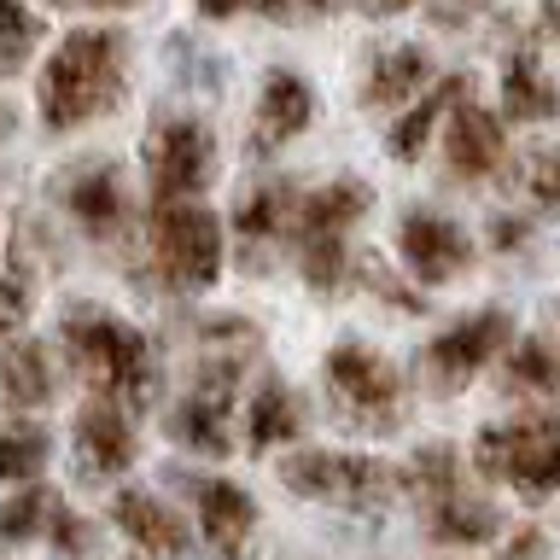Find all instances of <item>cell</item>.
I'll use <instances>...</instances> for the list:
<instances>
[{
    "instance_id": "obj_27",
    "label": "cell",
    "mask_w": 560,
    "mask_h": 560,
    "mask_svg": "<svg viewBox=\"0 0 560 560\" xmlns=\"http://www.w3.org/2000/svg\"><path fill=\"white\" fill-rule=\"evenodd\" d=\"M59 514H65L59 490L24 485L12 502H0V542H35V537H52Z\"/></svg>"
},
{
    "instance_id": "obj_25",
    "label": "cell",
    "mask_w": 560,
    "mask_h": 560,
    "mask_svg": "<svg viewBox=\"0 0 560 560\" xmlns=\"http://www.w3.org/2000/svg\"><path fill=\"white\" fill-rule=\"evenodd\" d=\"M502 392L508 397H555L560 392V350L549 339H514L502 362Z\"/></svg>"
},
{
    "instance_id": "obj_24",
    "label": "cell",
    "mask_w": 560,
    "mask_h": 560,
    "mask_svg": "<svg viewBox=\"0 0 560 560\" xmlns=\"http://www.w3.org/2000/svg\"><path fill=\"white\" fill-rule=\"evenodd\" d=\"M298 205H304V199H298L292 182H262L252 199L234 210V240H245V245L280 240L287 228H298Z\"/></svg>"
},
{
    "instance_id": "obj_7",
    "label": "cell",
    "mask_w": 560,
    "mask_h": 560,
    "mask_svg": "<svg viewBox=\"0 0 560 560\" xmlns=\"http://www.w3.org/2000/svg\"><path fill=\"white\" fill-rule=\"evenodd\" d=\"M245 357L252 350L240 345H217V357L199 368V380L187 385V397L170 409V438L199 455H228L234 450V432H228V415H234V385L245 374Z\"/></svg>"
},
{
    "instance_id": "obj_19",
    "label": "cell",
    "mask_w": 560,
    "mask_h": 560,
    "mask_svg": "<svg viewBox=\"0 0 560 560\" xmlns=\"http://www.w3.org/2000/svg\"><path fill=\"white\" fill-rule=\"evenodd\" d=\"M462 94H472V77H438L427 94L402 105V117L385 129V152H392L397 164H420V152H427L432 129L450 117V105L462 100Z\"/></svg>"
},
{
    "instance_id": "obj_10",
    "label": "cell",
    "mask_w": 560,
    "mask_h": 560,
    "mask_svg": "<svg viewBox=\"0 0 560 560\" xmlns=\"http://www.w3.org/2000/svg\"><path fill=\"white\" fill-rule=\"evenodd\" d=\"M397 262L409 269V280H420V287H444V280L472 269V240L455 217H444V210L409 205L397 217Z\"/></svg>"
},
{
    "instance_id": "obj_35",
    "label": "cell",
    "mask_w": 560,
    "mask_h": 560,
    "mask_svg": "<svg viewBox=\"0 0 560 560\" xmlns=\"http://www.w3.org/2000/svg\"><path fill=\"white\" fill-rule=\"evenodd\" d=\"M525 234H532V222H525V217H497V222H490V240H497V252H520Z\"/></svg>"
},
{
    "instance_id": "obj_2",
    "label": "cell",
    "mask_w": 560,
    "mask_h": 560,
    "mask_svg": "<svg viewBox=\"0 0 560 560\" xmlns=\"http://www.w3.org/2000/svg\"><path fill=\"white\" fill-rule=\"evenodd\" d=\"M59 339H65L70 368L94 385V397H112L129 415L158 402V385H164L158 350H152L147 332L129 327L122 315L100 310V304H70L65 322H59Z\"/></svg>"
},
{
    "instance_id": "obj_16",
    "label": "cell",
    "mask_w": 560,
    "mask_h": 560,
    "mask_svg": "<svg viewBox=\"0 0 560 560\" xmlns=\"http://www.w3.org/2000/svg\"><path fill=\"white\" fill-rule=\"evenodd\" d=\"M432 82H438L432 52L420 47V42H397V47L374 52V65H368V77H362V112H397V105H409V100L427 94Z\"/></svg>"
},
{
    "instance_id": "obj_38",
    "label": "cell",
    "mask_w": 560,
    "mask_h": 560,
    "mask_svg": "<svg viewBox=\"0 0 560 560\" xmlns=\"http://www.w3.org/2000/svg\"><path fill=\"white\" fill-rule=\"evenodd\" d=\"M537 35L560 42V0H542V7H537Z\"/></svg>"
},
{
    "instance_id": "obj_13",
    "label": "cell",
    "mask_w": 560,
    "mask_h": 560,
    "mask_svg": "<svg viewBox=\"0 0 560 560\" xmlns=\"http://www.w3.org/2000/svg\"><path fill=\"white\" fill-rule=\"evenodd\" d=\"M310 122H315V88L287 65L262 70L257 117H252V158H275L280 147H292Z\"/></svg>"
},
{
    "instance_id": "obj_34",
    "label": "cell",
    "mask_w": 560,
    "mask_h": 560,
    "mask_svg": "<svg viewBox=\"0 0 560 560\" xmlns=\"http://www.w3.org/2000/svg\"><path fill=\"white\" fill-rule=\"evenodd\" d=\"M357 275L368 280V287H380V298H392V304H397V310H427V298H420V292H402V287H397V280H392V275H385V269H380V262H362V269H357Z\"/></svg>"
},
{
    "instance_id": "obj_31",
    "label": "cell",
    "mask_w": 560,
    "mask_h": 560,
    "mask_svg": "<svg viewBox=\"0 0 560 560\" xmlns=\"http://www.w3.org/2000/svg\"><path fill=\"white\" fill-rule=\"evenodd\" d=\"M35 42H42V12L24 0H0V77L30 65Z\"/></svg>"
},
{
    "instance_id": "obj_14",
    "label": "cell",
    "mask_w": 560,
    "mask_h": 560,
    "mask_svg": "<svg viewBox=\"0 0 560 560\" xmlns=\"http://www.w3.org/2000/svg\"><path fill=\"white\" fill-rule=\"evenodd\" d=\"M192 514L217 560H245L252 555V532H257V502L252 490L234 479H192Z\"/></svg>"
},
{
    "instance_id": "obj_39",
    "label": "cell",
    "mask_w": 560,
    "mask_h": 560,
    "mask_svg": "<svg viewBox=\"0 0 560 560\" xmlns=\"http://www.w3.org/2000/svg\"><path fill=\"white\" fill-rule=\"evenodd\" d=\"M415 0H362V12L368 18H397V12H409Z\"/></svg>"
},
{
    "instance_id": "obj_20",
    "label": "cell",
    "mask_w": 560,
    "mask_h": 560,
    "mask_svg": "<svg viewBox=\"0 0 560 560\" xmlns=\"http://www.w3.org/2000/svg\"><path fill=\"white\" fill-rule=\"evenodd\" d=\"M420 520H427V537L444 542V549H479V542H490L502 532V514L485 497H467V485L450 490V497H438V502H427Z\"/></svg>"
},
{
    "instance_id": "obj_9",
    "label": "cell",
    "mask_w": 560,
    "mask_h": 560,
    "mask_svg": "<svg viewBox=\"0 0 560 560\" xmlns=\"http://www.w3.org/2000/svg\"><path fill=\"white\" fill-rule=\"evenodd\" d=\"M514 345V315L508 310H472L462 322H450L438 339L420 350V374L432 380V392H462L472 374H485L502 350Z\"/></svg>"
},
{
    "instance_id": "obj_29",
    "label": "cell",
    "mask_w": 560,
    "mask_h": 560,
    "mask_svg": "<svg viewBox=\"0 0 560 560\" xmlns=\"http://www.w3.org/2000/svg\"><path fill=\"white\" fill-rule=\"evenodd\" d=\"M47 432L18 420V427H0V485H30L35 472L47 467Z\"/></svg>"
},
{
    "instance_id": "obj_3",
    "label": "cell",
    "mask_w": 560,
    "mask_h": 560,
    "mask_svg": "<svg viewBox=\"0 0 560 560\" xmlns=\"http://www.w3.org/2000/svg\"><path fill=\"white\" fill-rule=\"evenodd\" d=\"M222 222L217 210H205L199 199H182V205H152L147 217V275L152 287L164 292H210L222 275Z\"/></svg>"
},
{
    "instance_id": "obj_18",
    "label": "cell",
    "mask_w": 560,
    "mask_h": 560,
    "mask_svg": "<svg viewBox=\"0 0 560 560\" xmlns=\"http://www.w3.org/2000/svg\"><path fill=\"white\" fill-rule=\"evenodd\" d=\"M497 105L514 129H532V122H555L560 117V82L549 77V65L537 59L532 47L508 52L502 59V77H497Z\"/></svg>"
},
{
    "instance_id": "obj_36",
    "label": "cell",
    "mask_w": 560,
    "mask_h": 560,
    "mask_svg": "<svg viewBox=\"0 0 560 560\" xmlns=\"http://www.w3.org/2000/svg\"><path fill=\"white\" fill-rule=\"evenodd\" d=\"M192 7H199V18H210V24H228V18L252 12L257 0H192Z\"/></svg>"
},
{
    "instance_id": "obj_41",
    "label": "cell",
    "mask_w": 560,
    "mask_h": 560,
    "mask_svg": "<svg viewBox=\"0 0 560 560\" xmlns=\"http://www.w3.org/2000/svg\"><path fill=\"white\" fill-rule=\"evenodd\" d=\"M7 135H12V112L0 105V140H7Z\"/></svg>"
},
{
    "instance_id": "obj_5",
    "label": "cell",
    "mask_w": 560,
    "mask_h": 560,
    "mask_svg": "<svg viewBox=\"0 0 560 560\" xmlns=\"http://www.w3.org/2000/svg\"><path fill=\"white\" fill-rule=\"evenodd\" d=\"M280 485L310 502L350 508V514H380L397 497L402 472L374 462V455H357V450H298L280 462Z\"/></svg>"
},
{
    "instance_id": "obj_37",
    "label": "cell",
    "mask_w": 560,
    "mask_h": 560,
    "mask_svg": "<svg viewBox=\"0 0 560 560\" xmlns=\"http://www.w3.org/2000/svg\"><path fill=\"white\" fill-rule=\"evenodd\" d=\"M502 560H542V532H520L514 542H508Z\"/></svg>"
},
{
    "instance_id": "obj_26",
    "label": "cell",
    "mask_w": 560,
    "mask_h": 560,
    "mask_svg": "<svg viewBox=\"0 0 560 560\" xmlns=\"http://www.w3.org/2000/svg\"><path fill=\"white\" fill-rule=\"evenodd\" d=\"M298 275H304V287L315 298H339L350 287V275H357L345 234H298Z\"/></svg>"
},
{
    "instance_id": "obj_12",
    "label": "cell",
    "mask_w": 560,
    "mask_h": 560,
    "mask_svg": "<svg viewBox=\"0 0 560 560\" xmlns=\"http://www.w3.org/2000/svg\"><path fill=\"white\" fill-rule=\"evenodd\" d=\"M59 199L70 210V222L82 228L88 240H100V245H112L129 234V222H135V199H129V182H122V170L117 164H77L65 175V187H59Z\"/></svg>"
},
{
    "instance_id": "obj_8",
    "label": "cell",
    "mask_w": 560,
    "mask_h": 560,
    "mask_svg": "<svg viewBox=\"0 0 560 560\" xmlns=\"http://www.w3.org/2000/svg\"><path fill=\"white\" fill-rule=\"evenodd\" d=\"M327 392L357 427H374V432H392L402 415V374L374 345H357V339L327 350Z\"/></svg>"
},
{
    "instance_id": "obj_11",
    "label": "cell",
    "mask_w": 560,
    "mask_h": 560,
    "mask_svg": "<svg viewBox=\"0 0 560 560\" xmlns=\"http://www.w3.org/2000/svg\"><path fill=\"white\" fill-rule=\"evenodd\" d=\"M444 170H450V182H490V175H502L508 170V117L462 94L450 105Z\"/></svg>"
},
{
    "instance_id": "obj_30",
    "label": "cell",
    "mask_w": 560,
    "mask_h": 560,
    "mask_svg": "<svg viewBox=\"0 0 560 560\" xmlns=\"http://www.w3.org/2000/svg\"><path fill=\"white\" fill-rule=\"evenodd\" d=\"M520 187H525V199H532L537 217H560V140L525 147V158H520Z\"/></svg>"
},
{
    "instance_id": "obj_32",
    "label": "cell",
    "mask_w": 560,
    "mask_h": 560,
    "mask_svg": "<svg viewBox=\"0 0 560 560\" xmlns=\"http://www.w3.org/2000/svg\"><path fill=\"white\" fill-rule=\"evenodd\" d=\"M30 310H35L30 280L0 275V339H18V332H24V322H30Z\"/></svg>"
},
{
    "instance_id": "obj_28",
    "label": "cell",
    "mask_w": 560,
    "mask_h": 560,
    "mask_svg": "<svg viewBox=\"0 0 560 560\" xmlns=\"http://www.w3.org/2000/svg\"><path fill=\"white\" fill-rule=\"evenodd\" d=\"M402 490L415 497V508H427L438 497H450V490H462V455H455V444L415 450L409 467H402Z\"/></svg>"
},
{
    "instance_id": "obj_15",
    "label": "cell",
    "mask_w": 560,
    "mask_h": 560,
    "mask_svg": "<svg viewBox=\"0 0 560 560\" xmlns=\"http://www.w3.org/2000/svg\"><path fill=\"white\" fill-rule=\"evenodd\" d=\"M140 438L129 427V409L112 397H88L77 409V467L88 479H117V472L135 467Z\"/></svg>"
},
{
    "instance_id": "obj_23",
    "label": "cell",
    "mask_w": 560,
    "mask_h": 560,
    "mask_svg": "<svg viewBox=\"0 0 560 560\" xmlns=\"http://www.w3.org/2000/svg\"><path fill=\"white\" fill-rule=\"evenodd\" d=\"M298 432H304V402H298V392L287 380H262L252 397V415H245V444H252V455L292 444Z\"/></svg>"
},
{
    "instance_id": "obj_21",
    "label": "cell",
    "mask_w": 560,
    "mask_h": 560,
    "mask_svg": "<svg viewBox=\"0 0 560 560\" xmlns=\"http://www.w3.org/2000/svg\"><path fill=\"white\" fill-rule=\"evenodd\" d=\"M52 357L42 339H7V350H0V397L12 402V409H47L52 402Z\"/></svg>"
},
{
    "instance_id": "obj_1",
    "label": "cell",
    "mask_w": 560,
    "mask_h": 560,
    "mask_svg": "<svg viewBox=\"0 0 560 560\" xmlns=\"http://www.w3.org/2000/svg\"><path fill=\"white\" fill-rule=\"evenodd\" d=\"M129 88V35L112 24H77L59 35L35 77V105L52 135H70L94 117H112Z\"/></svg>"
},
{
    "instance_id": "obj_40",
    "label": "cell",
    "mask_w": 560,
    "mask_h": 560,
    "mask_svg": "<svg viewBox=\"0 0 560 560\" xmlns=\"http://www.w3.org/2000/svg\"><path fill=\"white\" fill-rule=\"evenodd\" d=\"M52 7H94L100 12V7H129V0H52Z\"/></svg>"
},
{
    "instance_id": "obj_33",
    "label": "cell",
    "mask_w": 560,
    "mask_h": 560,
    "mask_svg": "<svg viewBox=\"0 0 560 560\" xmlns=\"http://www.w3.org/2000/svg\"><path fill=\"white\" fill-rule=\"evenodd\" d=\"M257 12L275 24H304V18H327L332 0H257Z\"/></svg>"
},
{
    "instance_id": "obj_4",
    "label": "cell",
    "mask_w": 560,
    "mask_h": 560,
    "mask_svg": "<svg viewBox=\"0 0 560 560\" xmlns=\"http://www.w3.org/2000/svg\"><path fill=\"white\" fill-rule=\"evenodd\" d=\"M472 472L520 490L525 502H542L560 490V420L555 415H520L502 427H485L472 438Z\"/></svg>"
},
{
    "instance_id": "obj_22",
    "label": "cell",
    "mask_w": 560,
    "mask_h": 560,
    "mask_svg": "<svg viewBox=\"0 0 560 560\" xmlns=\"http://www.w3.org/2000/svg\"><path fill=\"white\" fill-rule=\"evenodd\" d=\"M368 210H374V187L357 182V175H339V182L315 187L304 205H298V228L292 234H350Z\"/></svg>"
},
{
    "instance_id": "obj_6",
    "label": "cell",
    "mask_w": 560,
    "mask_h": 560,
    "mask_svg": "<svg viewBox=\"0 0 560 560\" xmlns=\"http://www.w3.org/2000/svg\"><path fill=\"white\" fill-rule=\"evenodd\" d=\"M217 182V135L187 112H164L147 129V187L152 205L205 199Z\"/></svg>"
},
{
    "instance_id": "obj_17",
    "label": "cell",
    "mask_w": 560,
    "mask_h": 560,
    "mask_svg": "<svg viewBox=\"0 0 560 560\" xmlns=\"http://www.w3.org/2000/svg\"><path fill=\"white\" fill-rule=\"evenodd\" d=\"M112 520H117V532L135 542L140 555H152V560H182L187 555V520L175 514L170 502H158L152 490H117V502H112Z\"/></svg>"
}]
</instances>
